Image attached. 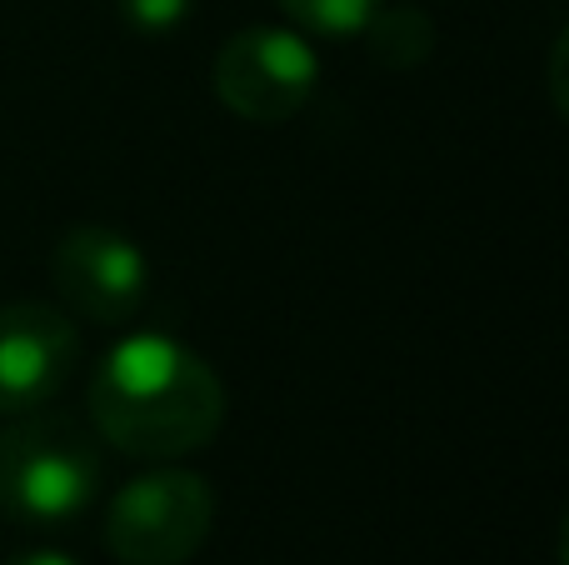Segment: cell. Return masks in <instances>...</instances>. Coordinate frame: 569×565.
<instances>
[{"mask_svg": "<svg viewBox=\"0 0 569 565\" xmlns=\"http://www.w3.org/2000/svg\"><path fill=\"white\" fill-rule=\"evenodd\" d=\"M90 420L136 460H180L210 446L226 420V386L190 346L130 336L90 380Z\"/></svg>", "mask_w": 569, "mask_h": 565, "instance_id": "cell-1", "label": "cell"}, {"mask_svg": "<svg viewBox=\"0 0 569 565\" xmlns=\"http://www.w3.org/2000/svg\"><path fill=\"white\" fill-rule=\"evenodd\" d=\"M216 490L196 470H150L106 511V546L126 565H186L210 541Z\"/></svg>", "mask_w": 569, "mask_h": 565, "instance_id": "cell-3", "label": "cell"}, {"mask_svg": "<svg viewBox=\"0 0 569 565\" xmlns=\"http://www.w3.org/2000/svg\"><path fill=\"white\" fill-rule=\"evenodd\" d=\"M80 366V330L66 310L16 300L0 306V416L40 410Z\"/></svg>", "mask_w": 569, "mask_h": 565, "instance_id": "cell-6", "label": "cell"}, {"mask_svg": "<svg viewBox=\"0 0 569 565\" xmlns=\"http://www.w3.org/2000/svg\"><path fill=\"white\" fill-rule=\"evenodd\" d=\"M216 96L236 110L240 120H256V126H280V120L300 116L305 100L320 86V60L305 46L295 30L276 26H256L230 36L216 50Z\"/></svg>", "mask_w": 569, "mask_h": 565, "instance_id": "cell-4", "label": "cell"}, {"mask_svg": "<svg viewBox=\"0 0 569 565\" xmlns=\"http://www.w3.org/2000/svg\"><path fill=\"white\" fill-rule=\"evenodd\" d=\"M100 496V456L66 416L26 410L0 430V511L30 531H66Z\"/></svg>", "mask_w": 569, "mask_h": 565, "instance_id": "cell-2", "label": "cell"}, {"mask_svg": "<svg viewBox=\"0 0 569 565\" xmlns=\"http://www.w3.org/2000/svg\"><path fill=\"white\" fill-rule=\"evenodd\" d=\"M10 565H76V561L66 551H26V556H16Z\"/></svg>", "mask_w": 569, "mask_h": 565, "instance_id": "cell-9", "label": "cell"}, {"mask_svg": "<svg viewBox=\"0 0 569 565\" xmlns=\"http://www.w3.org/2000/svg\"><path fill=\"white\" fill-rule=\"evenodd\" d=\"M50 280L76 316L96 326H126L150 290V260L110 226H76L50 250Z\"/></svg>", "mask_w": 569, "mask_h": 565, "instance_id": "cell-5", "label": "cell"}, {"mask_svg": "<svg viewBox=\"0 0 569 565\" xmlns=\"http://www.w3.org/2000/svg\"><path fill=\"white\" fill-rule=\"evenodd\" d=\"M315 36H360L385 0H280Z\"/></svg>", "mask_w": 569, "mask_h": 565, "instance_id": "cell-7", "label": "cell"}, {"mask_svg": "<svg viewBox=\"0 0 569 565\" xmlns=\"http://www.w3.org/2000/svg\"><path fill=\"white\" fill-rule=\"evenodd\" d=\"M196 10V0H120V16H126L130 30L140 36H166V30H180Z\"/></svg>", "mask_w": 569, "mask_h": 565, "instance_id": "cell-8", "label": "cell"}]
</instances>
